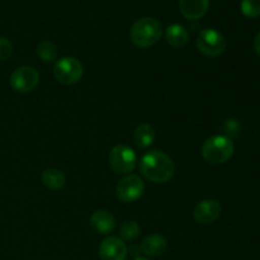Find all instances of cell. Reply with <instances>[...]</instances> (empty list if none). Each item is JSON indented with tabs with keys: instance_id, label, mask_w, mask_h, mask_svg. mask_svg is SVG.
Segmentation results:
<instances>
[{
	"instance_id": "cell-1",
	"label": "cell",
	"mask_w": 260,
	"mask_h": 260,
	"mask_svg": "<svg viewBox=\"0 0 260 260\" xmlns=\"http://www.w3.org/2000/svg\"><path fill=\"white\" fill-rule=\"evenodd\" d=\"M140 172L150 182L164 184L174 177L175 165L167 152L151 150L140 159Z\"/></svg>"
},
{
	"instance_id": "cell-2",
	"label": "cell",
	"mask_w": 260,
	"mask_h": 260,
	"mask_svg": "<svg viewBox=\"0 0 260 260\" xmlns=\"http://www.w3.org/2000/svg\"><path fill=\"white\" fill-rule=\"evenodd\" d=\"M161 23L152 17H144L137 19L129 30L131 42L139 48H149L157 43L161 38Z\"/></svg>"
},
{
	"instance_id": "cell-3",
	"label": "cell",
	"mask_w": 260,
	"mask_h": 260,
	"mask_svg": "<svg viewBox=\"0 0 260 260\" xmlns=\"http://www.w3.org/2000/svg\"><path fill=\"white\" fill-rule=\"evenodd\" d=\"M235 146L231 139L223 135H216L211 136L203 142L201 154L203 159L212 165H221L225 164L226 161L233 157Z\"/></svg>"
},
{
	"instance_id": "cell-4",
	"label": "cell",
	"mask_w": 260,
	"mask_h": 260,
	"mask_svg": "<svg viewBox=\"0 0 260 260\" xmlns=\"http://www.w3.org/2000/svg\"><path fill=\"white\" fill-rule=\"evenodd\" d=\"M83 63L74 56L58 58L53 65V75L58 83L63 85H74L83 78Z\"/></svg>"
},
{
	"instance_id": "cell-5",
	"label": "cell",
	"mask_w": 260,
	"mask_h": 260,
	"mask_svg": "<svg viewBox=\"0 0 260 260\" xmlns=\"http://www.w3.org/2000/svg\"><path fill=\"white\" fill-rule=\"evenodd\" d=\"M196 46L202 55L208 57H217L225 51L226 38L218 30L213 28H206L198 33Z\"/></svg>"
},
{
	"instance_id": "cell-6",
	"label": "cell",
	"mask_w": 260,
	"mask_h": 260,
	"mask_svg": "<svg viewBox=\"0 0 260 260\" xmlns=\"http://www.w3.org/2000/svg\"><path fill=\"white\" fill-rule=\"evenodd\" d=\"M108 161L117 174L128 175L136 168L137 155L127 145H117L109 151Z\"/></svg>"
},
{
	"instance_id": "cell-7",
	"label": "cell",
	"mask_w": 260,
	"mask_h": 260,
	"mask_svg": "<svg viewBox=\"0 0 260 260\" xmlns=\"http://www.w3.org/2000/svg\"><path fill=\"white\" fill-rule=\"evenodd\" d=\"M40 73L32 66L23 65L15 69L10 75V85L18 93H30L40 84Z\"/></svg>"
},
{
	"instance_id": "cell-8",
	"label": "cell",
	"mask_w": 260,
	"mask_h": 260,
	"mask_svg": "<svg viewBox=\"0 0 260 260\" xmlns=\"http://www.w3.org/2000/svg\"><path fill=\"white\" fill-rule=\"evenodd\" d=\"M145 192V183L139 175L128 174L122 178L116 188L117 197L124 203H134L142 197Z\"/></svg>"
},
{
	"instance_id": "cell-9",
	"label": "cell",
	"mask_w": 260,
	"mask_h": 260,
	"mask_svg": "<svg viewBox=\"0 0 260 260\" xmlns=\"http://www.w3.org/2000/svg\"><path fill=\"white\" fill-rule=\"evenodd\" d=\"M98 253L101 260H126L128 249L121 238L108 236L101 243Z\"/></svg>"
},
{
	"instance_id": "cell-10",
	"label": "cell",
	"mask_w": 260,
	"mask_h": 260,
	"mask_svg": "<svg viewBox=\"0 0 260 260\" xmlns=\"http://www.w3.org/2000/svg\"><path fill=\"white\" fill-rule=\"evenodd\" d=\"M222 212V207L218 201L208 198L198 203L193 210V217L201 225H211L218 220Z\"/></svg>"
},
{
	"instance_id": "cell-11",
	"label": "cell",
	"mask_w": 260,
	"mask_h": 260,
	"mask_svg": "<svg viewBox=\"0 0 260 260\" xmlns=\"http://www.w3.org/2000/svg\"><path fill=\"white\" fill-rule=\"evenodd\" d=\"M90 226L96 234L109 235L116 230V218L106 210H98L90 216Z\"/></svg>"
},
{
	"instance_id": "cell-12",
	"label": "cell",
	"mask_w": 260,
	"mask_h": 260,
	"mask_svg": "<svg viewBox=\"0 0 260 260\" xmlns=\"http://www.w3.org/2000/svg\"><path fill=\"white\" fill-rule=\"evenodd\" d=\"M210 0H179V10L187 19L196 20L207 13Z\"/></svg>"
},
{
	"instance_id": "cell-13",
	"label": "cell",
	"mask_w": 260,
	"mask_h": 260,
	"mask_svg": "<svg viewBox=\"0 0 260 260\" xmlns=\"http://www.w3.org/2000/svg\"><path fill=\"white\" fill-rule=\"evenodd\" d=\"M168 241L160 234H151V235L146 236L141 244V250L145 255L150 256V258H157L161 256L162 254L167 251Z\"/></svg>"
},
{
	"instance_id": "cell-14",
	"label": "cell",
	"mask_w": 260,
	"mask_h": 260,
	"mask_svg": "<svg viewBox=\"0 0 260 260\" xmlns=\"http://www.w3.org/2000/svg\"><path fill=\"white\" fill-rule=\"evenodd\" d=\"M43 185L51 190H60L66 184V175L62 170L57 168H48L42 172L41 175Z\"/></svg>"
},
{
	"instance_id": "cell-15",
	"label": "cell",
	"mask_w": 260,
	"mask_h": 260,
	"mask_svg": "<svg viewBox=\"0 0 260 260\" xmlns=\"http://www.w3.org/2000/svg\"><path fill=\"white\" fill-rule=\"evenodd\" d=\"M165 38H167V42L172 47L180 48L187 45L188 40H189V35H188V30L183 25L174 23V24H170L167 28V30H165Z\"/></svg>"
},
{
	"instance_id": "cell-16",
	"label": "cell",
	"mask_w": 260,
	"mask_h": 260,
	"mask_svg": "<svg viewBox=\"0 0 260 260\" xmlns=\"http://www.w3.org/2000/svg\"><path fill=\"white\" fill-rule=\"evenodd\" d=\"M156 139V131L149 123H142L136 127L134 132V141L140 149H147L154 144Z\"/></svg>"
},
{
	"instance_id": "cell-17",
	"label": "cell",
	"mask_w": 260,
	"mask_h": 260,
	"mask_svg": "<svg viewBox=\"0 0 260 260\" xmlns=\"http://www.w3.org/2000/svg\"><path fill=\"white\" fill-rule=\"evenodd\" d=\"M37 55L43 62H53L57 58V47L51 41H42L37 46Z\"/></svg>"
},
{
	"instance_id": "cell-18",
	"label": "cell",
	"mask_w": 260,
	"mask_h": 260,
	"mask_svg": "<svg viewBox=\"0 0 260 260\" xmlns=\"http://www.w3.org/2000/svg\"><path fill=\"white\" fill-rule=\"evenodd\" d=\"M141 228L136 221H124L119 228V238L126 241H134L139 238Z\"/></svg>"
},
{
	"instance_id": "cell-19",
	"label": "cell",
	"mask_w": 260,
	"mask_h": 260,
	"mask_svg": "<svg viewBox=\"0 0 260 260\" xmlns=\"http://www.w3.org/2000/svg\"><path fill=\"white\" fill-rule=\"evenodd\" d=\"M241 12L248 18H256L260 15V0H241Z\"/></svg>"
},
{
	"instance_id": "cell-20",
	"label": "cell",
	"mask_w": 260,
	"mask_h": 260,
	"mask_svg": "<svg viewBox=\"0 0 260 260\" xmlns=\"http://www.w3.org/2000/svg\"><path fill=\"white\" fill-rule=\"evenodd\" d=\"M13 55V46L9 40L0 37V61H5Z\"/></svg>"
},
{
	"instance_id": "cell-21",
	"label": "cell",
	"mask_w": 260,
	"mask_h": 260,
	"mask_svg": "<svg viewBox=\"0 0 260 260\" xmlns=\"http://www.w3.org/2000/svg\"><path fill=\"white\" fill-rule=\"evenodd\" d=\"M254 50L258 53V56H260V32L256 35L255 40H254Z\"/></svg>"
},
{
	"instance_id": "cell-22",
	"label": "cell",
	"mask_w": 260,
	"mask_h": 260,
	"mask_svg": "<svg viewBox=\"0 0 260 260\" xmlns=\"http://www.w3.org/2000/svg\"><path fill=\"white\" fill-rule=\"evenodd\" d=\"M135 260H152V259L146 258V256H139V258H136Z\"/></svg>"
}]
</instances>
